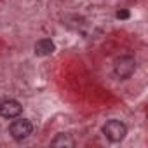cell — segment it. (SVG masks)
<instances>
[{"label": "cell", "mask_w": 148, "mask_h": 148, "mask_svg": "<svg viewBox=\"0 0 148 148\" xmlns=\"http://www.w3.org/2000/svg\"><path fill=\"white\" fill-rule=\"evenodd\" d=\"M103 134H105V138H106L108 141H112V143H120V141L125 138V134H127V127H125L124 122H120V120H117V119H112V120H108V122L103 125Z\"/></svg>", "instance_id": "6da1fadb"}, {"label": "cell", "mask_w": 148, "mask_h": 148, "mask_svg": "<svg viewBox=\"0 0 148 148\" xmlns=\"http://www.w3.org/2000/svg\"><path fill=\"white\" fill-rule=\"evenodd\" d=\"M23 112V106L16 99H5L0 103V115L4 119H18Z\"/></svg>", "instance_id": "277c9868"}, {"label": "cell", "mask_w": 148, "mask_h": 148, "mask_svg": "<svg viewBox=\"0 0 148 148\" xmlns=\"http://www.w3.org/2000/svg\"><path fill=\"white\" fill-rule=\"evenodd\" d=\"M136 70V59L132 56H120L115 59V64H113V71H115V75L120 79V80H125L129 79L132 73Z\"/></svg>", "instance_id": "7a4b0ae2"}, {"label": "cell", "mask_w": 148, "mask_h": 148, "mask_svg": "<svg viewBox=\"0 0 148 148\" xmlns=\"http://www.w3.org/2000/svg\"><path fill=\"white\" fill-rule=\"evenodd\" d=\"M56 51V45L51 38H40L35 44V54L37 56H51Z\"/></svg>", "instance_id": "5b68a950"}, {"label": "cell", "mask_w": 148, "mask_h": 148, "mask_svg": "<svg viewBox=\"0 0 148 148\" xmlns=\"http://www.w3.org/2000/svg\"><path fill=\"white\" fill-rule=\"evenodd\" d=\"M51 145H52V146H68V148H71V146H75V141H73V138H71L70 134L61 132V134H58V136L51 141Z\"/></svg>", "instance_id": "8992f818"}, {"label": "cell", "mask_w": 148, "mask_h": 148, "mask_svg": "<svg viewBox=\"0 0 148 148\" xmlns=\"http://www.w3.org/2000/svg\"><path fill=\"white\" fill-rule=\"evenodd\" d=\"M119 19H127L129 18V12L125 11V9H122V11H117V14H115Z\"/></svg>", "instance_id": "52a82bcc"}, {"label": "cell", "mask_w": 148, "mask_h": 148, "mask_svg": "<svg viewBox=\"0 0 148 148\" xmlns=\"http://www.w3.org/2000/svg\"><path fill=\"white\" fill-rule=\"evenodd\" d=\"M33 131V124L28 120V119H18V120H12V124L9 125V132L11 136L16 139V141H23L26 139Z\"/></svg>", "instance_id": "3957f363"}]
</instances>
